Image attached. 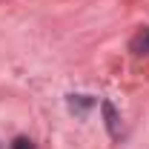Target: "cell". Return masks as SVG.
<instances>
[{"instance_id": "7a4b0ae2", "label": "cell", "mask_w": 149, "mask_h": 149, "mask_svg": "<svg viewBox=\"0 0 149 149\" xmlns=\"http://www.w3.org/2000/svg\"><path fill=\"white\" fill-rule=\"evenodd\" d=\"M103 115H106L109 132H112V135H118V118H115V109H112V103H103Z\"/></svg>"}, {"instance_id": "3957f363", "label": "cell", "mask_w": 149, "mask_h": 149, "mask_svg": "<svg viewBox=\"0 0 149 149\" xmlns=\"http://www.w3.org/2000/svg\"><path fill=\"white\" fill-rule=\"evenodd\" d=\"M12 149H35V143H32L29 138H23V135H20V138H15V143H12Z\"/></svg>"}, {"instance_id": "6da1fadb", "label": "cell", "mask_w": 149, "mask_h": 149, "mask_svg": "<svg viewBox=\"0 0 149 149\" xmlns=\"http://www.w3.org/2000/svg\"><path fill=\"white\" fill-rule=\"evenodd\" d=\"M129 49L135 52V55H149V29H141L138 35L132 37Z\"/></svg>"}]
</instances>
